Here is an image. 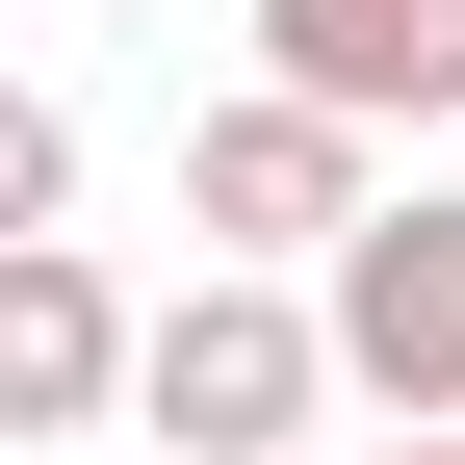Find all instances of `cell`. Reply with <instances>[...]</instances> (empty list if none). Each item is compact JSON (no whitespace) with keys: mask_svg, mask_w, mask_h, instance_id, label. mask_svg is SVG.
Wrapping results in <instances>:
<instances>
[{"mask_svg":"<svg viewBox=\"0 0 465 465\" xmlns=\"http://www.w3.org/2000/svg\"><path fill=\"white\" fill-rule=\"evenodd\" d=\"M130 414L155 440H182V465H284V440H311L336 414V311H311V284H182V311H155V388H130Z\"/></svg>","mask_w":465,"mask_h":465,"instance_id":"obj_1","label":"cell"},{"mask_svg":"<svg viewBox=\"0 0 465 465\" xmlns=\"http://www.w3.org/2000/svg\"><path fill=\"white\" fill-rule=\"evenodd\" d=\"M182 232H207V259L232 284H259V259H362V232H388V182H362V130H336V104H284V78H232L207 104V130H182Z\"/></svg>","mask_w":465,"mask_h":465,"instance_id":"obj_2","label":"cell"},{"mask_svg":"<svg viewBox=\"0 0 465 465\" xmlns=\"http://www.w3.org/2000/svg\"><path fill=\"white\" fill-rule=\"evenodd\" d=\"M311 311H336V388H388L414 440H465V182H388V232Z\"/></svg>","mask_w":465,"mask_h":465,"instance_id":"obj_3","label":"cell"},{"mask_svg":"<svg viewBox=\"0 0 465 465\" xmlns=\"http://www.w3.org/2000/svg\"><path fill=\"white\" fill-rule=\"evenodd\" d=\"M130 388H155V311L78 259V232H26V259H0V414L26 440H104Z\"/></svg>","mask_w":465,"mask_h":465,"instance_id":"obj_4","label":"cell"},{"mask_svg":"<svg viewBox=\"0 0 465 465\" xmlns=\"http://www.w3.org/2000/svg\"><path fill=\"white\" fill-rule=\"evenodd\" d=\"M259 78L336 130H440L465 104V0H259Z\"/></svg>","mask_w":465,"mask_h":465,"instance_id":"obj_5","label":"cell"},{"mask_svg":"<svg viewBox=\"0 0 465 465\" xmlns=\"http://www.w3.org/2000/svg\"><path fill=\"white\" fill-rule=\"evenodd\" d=\"M52 207H78V104H0V259H26Z\"/></svg>","mask_w":465,"mask_h":465,"instance_id":"obj_6","label":"cell"},{"mask_svg":"<svg viewBox=\"0 0 465 465\" xmlns=\"http://www.w3.org/2000/svg\"><path fill=\"white\" fill-rule=\"evenodd\" d=\"M362 465H465V440H362Z\"/></svg>","mask_w":465,"mask_h":465,"instance_id":"obj_7","label":"cell"}]
</instances>
